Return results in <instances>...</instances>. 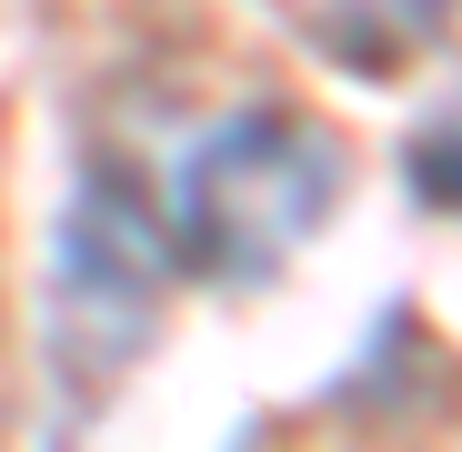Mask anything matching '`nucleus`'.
<instances>
[{
  "label": "nucleus",
  "mask_w": 462,
  "mask_h": 452,
  "mask_svg": "<svg viewBox=\"0 0 462 452\" xmlns=\"http://www.w3.org/2000/svg\"><path fill=\"white\" fill-rule=\"evenodd\" d=\"M342 201V151L291 121V111H221L211 131L181 141L171 161V191L151 201L162 211V242H171V272H201V281H272L301 242L332 221Z\"/></svg>",
  "instance_id": "obj_1"
},
{
  "label": "nucleus",
  "mask_w": 462,
  "mask_h": 452,
  "mask_svg": "<svg viewBox=\"0 0 462 452\" xmlns=\"http://www.w3.org/2000/svg\"><path fill=\"white\" fill-rule=\"evenodd\" d=\"M162 281H171L162 211L121 171H81V191H70L60 232H51V372L70 392L121 383V362L151 342Z\"/></svg>",
  "instance_id": "obj_2"
},
{
  "label": "nucleus",
  "mask_w": 462,
  "mask_h": 452,
  "mask_svg": "<svg viewBox=\"0 0 462 452\" xmlns=\"http://www.w3.org/2000/svg\"><path fill=\"white\" fill-rule=\"evenodd\" d=\"M412 191L442 201V211H462V91L412 131Z\"/></svg>",
  "instance_id": "obj_3"
}]
</instances>
